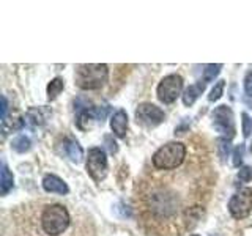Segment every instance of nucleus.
<instances>
[{"label":"nucleus","instance_id":"5701e85b","mask_svg":"<svg viewBox=\"0 0 252 236\" xmlns=\"http://www.w3.org/2000/svg\"><path fill=\"white\" fill-rule=\"evenodd\" d=\"M251 178H252V169L248 167V165H244V167H241L238 172V179L243 181V183H248Z\"/></svg>","mask_w":252,"mask_h":236},{"label":"nucleus","instance_id":"393cba45","mask_svg":"<svg viewBox=\"0 0 252 236\" xmlns=\"http://www.w3.org/2000/svg\"><path fill=\"white\" fill-rule=\"evenodd\" d=\"M6 110H8V101L2 96V121H6Z\"/></svg>","mask_w":252,"mask_h":236},{"label":"nucleus","instance_id":"a878e982","mask_svg":"<svg viewBox=\"0 0 252 236\" xmlns=\"http://www.w3.org/2000/svg\"><path fill=\"white\" fill-rule=\"evenodd\" d=\"M251 154H252V144H251Z\"/></svg>","mask_w":252,"mask_h":236},{"label":"nucleus","instance_id":"ddd939ff","mask_svg":"<svg viewBox=\"0 0 252 236\" xmlns=\"http://www.w3.org/2000/svg\"><path fill=\"white\" fill-rule=\"evenodd\" d=\"M205 87H207V82H205L203 79L197 82V84H194V85H189L188 88L185 90V93H183V102H185V106H192L194 102H195V99L203 93Z\"/></svg>","mask_w":252,"mask_h":236},{"label":"nucleus","instance_id":"9d476101","mask_svg":"<svg viewBox=\"0 0 252 236\" xmlns=\"http://www.w3.org/2000/svg\"><path fill=\"white\" fill-rule=\"evenodd\" d=\"M109 112V107H93V109H85L82 110L77 117V126L81 129H89L93 121H101L106 118Z\"/></svg>","mask_w":252,"mask_h":236},{"label":"nucleus","instance_id":"b1692460","mask_svg":"<svg viewBox=\"0 0 252 236\" xmlns=\"http://www.w3.org/2000/svg\"><path fill=\"white\" fill-rule=\"evenodd\" d=\"M244 90H246L248 96H252V71H249L244 77Z\"/></svg>","mask_w":252,"mask_h":236},{"label":"nucleus","instance_id":"6e6552de","mask_svg":"<svg viewBox=\"0 0 252 236\" xmlns=\"http://www.w3.org/2000/svg\"><path fill=\"white\" fill-rule=\"evenodd\" d=\"M164 118L165 115L162 110L152 102H142L136 109V120L145 128H155L164 121Z\"/></svg>","mask_w":252,"mask_h":236},{"label":"nucleus","instance_id":"9b49d317","mask_svg":"<svg viewBox=\"0 0 252 236\" xmlns=\"http://www.w3.org/2000/svg\"><path fill=\"white\" fill-rule=\"evenodd\" d=\"M43 189L49 194H60V195H65L69 191L65 181L59 178L57 175H46L43 178Z\"/></svg>","mask_w":252,"mask_h":236},{"label":"nucleus","instance_id":"bb28decb","mask_svg":"<svg viewBox=\"0 0 252 236\" xmlns=\"http://www.w3.org/2000/svg\"><path fill=\"white\" fill-rule=\"evenodd\" d=\"M192 236H197V235H192Z\"/></svg>","mask_w":252,"mask_h":236},{"label":"nucleus","instance_id":"1a4fd4ad","mask_svg":"<svg viewBox=\"0 0 252 236\" xmlns=\"http://www.w3.org/2000/svg\"><path fill=\"white\" fill-rule=\"evenodd\" d=\"M213 124L218 132L228 134V137H233L235 134V121H233V112L228 106H219L213 112Z\"/></svg>","mask_w":252,"mask_h":236},{"label":"nucleus","instance_id":"f257e3e1","mask_svg":"<svg viewBox=\"0 0 252 236\" xmlns=\"http://www.w3.org/2000/svg\"><path fill=\"white\" fill-rule=\"evenodd\" d=\"M216 184L205 139L189 142L186 162L173 170L145 167L134 186V211L147 236H185L202 220Z\"/></svg>","mask_w":252,"mask_h":236},{"label":"nucleus","instance_id":"20e7f679","mask_svg":"<svg viewBox=\"0 0 252 236\" xmlns=\"http://www.w3.org/2000/svg\"><path fill=\"white\" fill-rule=\"evenodd\" d=\"M109 68L104 63H90V65L76 66V85L82 90H98L107 82Z\"/></svg>","mask_w":252,"mask_h":236},{"label":"nucleus","instance_id":"dca6fc26","mask_svg":"<svg viewBox=\"0 0 252 236\" xmlns=\"http://www.w3.org/2000/svg\"><path fill=\"white\" fill-rule=\"evenodd\" d=\"M63 88H65L63 79H60V77L52 79V81L49 82V85H47V99H49V101L55 99L63 91Z\"/></svg>","mask_w":252,"mask_h":236},{"label":"nucleus","instance_id":"423d86ee","mask_svg":"<svg viewBox=\"0 0 252 236\" xmlns=\"http://www.w3.org/2000/svg\"><path fill=\"white\" fill-rule=\"evenodd\" d=\"M181 90H183V77L180 74H169L158 85L156 94L158 99L164 104H172L181 94Z\"/></svg>","mask_w":252,"mask_h":236},{"label":"nucleus","instance_id":"7ed1b4c3","mask_svg":"<svg viewBox=\"0 0 252 236\" xmlns=\"http://www.w3.org/2000/svg\"><path fill=\"white\" fill-rule=\"evenodd\" d=\"M189 147L183 142H169L159 147L152 156V167L158 170H173L186 162Z\"/></svg>","mask_w":252,"mask_h":236},{"label":"nucleus","instance_id":"412c9836","mask_svg":"<svg viewBox=\"0 0 252 236\" xmlns=\"http://www.w3.org/2000/svg\"><path fill=\"white\" fill-rule=\"evenodd\" d=\"M241 124H243V134H244V137H249L251 134H252V118L246 114V112H243L241 114Z\"/></svg>","mask_w":252,"mask_h":236},{"label":"nucleus","instance_id":"0eeeda50","mask_svg":"<svg viewBox=\"0 0 252 236\" xmlns=\"http://www.w3.org/2000/svg\"><path fill=\"white\" fill-rule=\"evenodd\" d=\"M87 172L94 181H102L107 175V157L102 148L94 147L89 149V156H87Z\"/></svg>","mask_w":252,"mask_h":236},{"label":"nucleus","instance_id":"2eb2a0df","mask_svg":"<svg viewBox=\"0 0 252 236\" xmlns=\"http://www.w3.org/2000/svg\"><path fill=\"white\" fill-rule=\"evenodd\" d=\"M13 184H14L13 173L3 164L2 165V183H0V192H2V195H6L8 192H10L13 189Z\"/></svg>","mask_w":252,"mask_h":236},{"label":"nucleus","instance_id":"6ab92c4d","mask_svg":"<svg viewBox=\"0 0 252 236\" xmlns=\"http://www.w3.org/2000/svg\"><path fill=\"white\" fill-rule=\"evenodd\" d=\"M220 68H222V65H207L203 69V81L207 84L211 82L220 73Z\"/></svg>","mask_w":252,"mask_h":236},{"label":"nucleus","instance_id":"f8f14e48","mask_svg":"<svg viewBox=\"0 0 252 236\" xmlns=\"http://www.w3.org/2000/svg\"><path fill=\"white\" fill-rule=\"evenodd\" d=\"M110 128H112L114 134L117 137H125L126 129H128V115L123 109L117 110V112L110 118Z\"/></svg>","mask_w":252,"mask_h":236},{"label":"nucleus","instance_id":"f3484780","mask_svg":"<svg viewBox=\"0 0 252 236\" xmlns=\"http://www.w3.org/2000/svg\"><path fill=\"white\" fill-rule=\"evenodd\" d=\"M216 148H218V153L219 156L222 157V159H225V157L228 156V153H230V139L227 137H219L216 140Z\"/></svg>","mask_w":252,"mask_h":236},{"label":"nucleus","instance_id":"f03ea898","mask_svg":"<svg viewBox=\"0 0 252 236\" xmlns=\"http://www.w3.org/2000/svg\"><path fill=\"white\" fill-rule=\"evenodd\" d=\"M11 216L14 236H62L71 225L68 208L59 202L22 205Z\"/></svg>","mask_w":252,"mask_h":236},{"label":"nucleus","instance_id":"4be33fe9","mask_svg":"<svg viewBox=\"0 0 252 236\" xmlns=\"http://www.w3.org/2000/svg\"><path fill=\"white\" fill-rule=\"evenodd\" d=\"M243 156H244V145H238L233 149V165L235 167H240V164L243 162Z\"/></svg>","mask_w":252,"mask_h":236},{"label":"nucleus","instance_id":"39448f33","mask_svg":"<svg viewBox=\"0 0 252 236\" xmlns=\"http://www.w3.org/2000/svg\"><path fill=\"white\" fill-rule=\"evenodd\" d=\"M252 211V189L241 187L228 202V212L235 219H246Z\"/></svg>","mask_w":252,"mask_h":236},{"label":"nucleus","instance_id":"aec40b11","mask_svg":"<svg viewBox=\"0 0 252 236\" xmlns=\"http://www.w3.org/2000/svg\"><path fill=\"white\" fill-rule=\"evenodd\" d=\"M224 87H225V81H218V84L213 87V90L210 93V96L208 99L213 102V101H218L220 96H222V93H224Z\"/></svg>","mask_w":252,"mask_h":236},{"label":"nucleus","instance_id":"a211bd4d","mask_svg":"<svg viewBox=\"0 0 252 236\" xmlns=\"http://www.w3.org/2000/svg\"><path fill=\"white\" fill-rule=\"evenodd\" d=\"M13 149L14 151H18V153H24V151H27V149L30 148V139L26 137V136H19V137H16L13 140Z\"/></svg>","mask_w":252,"mask_h":236},{"label":"nucleus","instance_id":"4468645a","mask_svg":"<svg viewBox=\"0 0 252 236\" xmlns=\"http://www.w3.org/2000/svg\"><path fill=\"white\" fill-rule=\"evenodd\" d=\"M63 153H65L73 162H81L82 156H84L81 145H79L77 142L73 139H66L65 142H63Z\"/></svg>","mask_w":252,"mask_h":236}]
</instances>
